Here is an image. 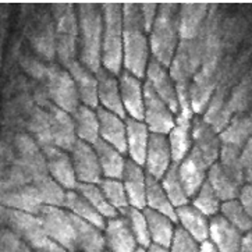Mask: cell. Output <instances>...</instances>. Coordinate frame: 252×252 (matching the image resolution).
I'll return each mask as SVG.
<instances>
[{"label": "cell", "instance_id": "obj_18", "mask_svg": "<svg viewBox=\"0 0 252 252\" xmlns=\"http://www.w3.org/2000/svg\"><path fill=\"white\" fill-rule=\"evenodd\" d=\"M120 92L124 106L126 117L144 122V106H145V92L144 82L128 71L123 70L119 75Z\"/></svg>", "mask_w": 252, "mask_h": 252}, {"label": "cell", "instance_id": "obj_26", "mask_svg": "<svg viewBox=\"0 0 252 252\" xmlns=\"http://www.w3.org/2000/svg\"><path fill=\"white\" fill-rule=\"evenodd\" d=\"M244 234L230 224L221 215L211 219L209 241L219 252H240Z\"/></svg>", "mask_w": 252, "mask_h": 252}, {"label": "cell", "instance_id": "obj_31", "mask_svg": "<svg viewBox=\"0 0 252 252\" xmlns=\"http://www.w3.org/2000/svg\"><path fill=\"white\" fill-rule=\"evenodd\" d=\"M218 88V75H212L199 70L189 85L191 106L195 116H202Z\"/></svg>", "mask_w": 252, "mask_h": 252}, {"label": "cell", "instance_id": "obj_48", "mask_svg": "<svg viewBox=\"0 0 252 252\" xmlns=\"http://www.w3.org/2000/svg\"><path fill=\"white\" fill-rule=\"evenodd\" d=\"M221 203L223 202L220 201V198L213 191V188L211 187V184L208 181L196 192V195L191 199V205L209 219L219 215Z\"/></svg>", "mask_w": 252, "mask_h": 252}, {"label": "cell", "instance_id": "obj_32", "mask_svg": "<svg viewBox=\"0 0 252 252\" xmlns=\"http://www.w3.org/2000/svg\"><path fill=\"white\" fill-rule=\"evenodd\" d=\"M202 117L203 120L219 134H221L224 131V128L231 122V119L234 117L230 102L226 98L224 90H221L220 85H218L209 105L206 107V110L203 112Z\"/></svg>", "mask_w": 252, "mask_h": 252}, {"label": "cell", "instance_id": "obj_36", "mask_svg": "<svg viewBox=\"0 0 252 252\" xmlns=\"http://www.w3.org/2000/svg\"><path fill=\"white\" fill-rule=\"evenodd\" d=\"M74 127L77 138L95 147V144L100 139L99 134V119L95 109H91L88 106L80 105V107L73 114Z\"/></svg>", "mask_w": 252, "mask_h": 252}, {"label": "cell", "instance_id": "obj_49", "mask_svg": "<svg viewBox=\"0 0 252 252\" xmlns=\"http://www.w3.org/2000/svg\"><path fill=\"white\" fill-rule=\"evenodd\" d=\"M100 188L105 194L106 199L119 213H123L130 208V202L127 198V192L122 180L103 179L100 181Z\"/></svg>", "mask_w": 252, "mask_h": 252}, {"label": "cell", "instance_id": "obj_4", "mask_svg": "<svg viewBox=\"0 0 252 252\" xmlns=\"http://www.w3.org/2000/svg\"><path fill=\"white\" fill-rule=\"evenodd\" d=\"M0 226L11 230L14 234L30 245L33 252L65 251L64 248L57 245L46 236L41 220L36 215L0 206Z\"/></svg>", "mask_w": 252, "mask_h": 252}, {"label": "cell", "instance_id": "obj_41", "mask_svg": "<svg viewBox=\"0 0 252 252\" xmlns=\"http://www.w3.org/2000/svg\"><path fill=\"white\" fill-rule=\"evenodd\" d=\"M32 184L43 206L64 208L67 189H64L57 181L52 179L49 174L43 176L41 179H36Z\"/></svg>", "mask_w": 252, "mask_h": 252}, {"label": "cell", "instance_id": "obj_54", "mask_svg": "<svg viewBox=\"0 0 252 252\" xmlns=\"http://www.w3.org/2000/svg\"><path fill=\"white\" fill-rule=\"evenodd\" d=\"M240 252H252V231L247 233L243 237V244H241Z\"/></svg>", "mask_w": 252, "mask_h": 252}, {"label": "cell", "instance_id": "obj_37", "mask_svg": "<svg viewBox=\"0 0 252 252\" xmlns=\"http://www.w3.org/2000/svg\"><path fill=\"white\" fill-rule=\"evenodd\" d=\"M206 181L211 184V187L218 194L221 202L238 199L240 191H241V186L233 177H230L226 171L223 170V167L220 166L219 162H216L209 167Z\"/></svg>", "mask_w": 252, "mask_h": 252}, {"label": "cell", "instance_id": "obj_5", "mask_svg": "<svg viewBox=\"0 0 252 252\" xmlns=\"http://www.w3.org/2000/svg\"><path fill=\"white\" fill-rule=\"evenodd\" d=\"M102 68L114 75L123 71V4L103 3Z\"/></svg>", "mask_w": 252, "mask_h": 252}, {"label": "cell", "instance_id": "obj_33", "mask_svg": "<svg viewBox=\"0 0 252 252\" xmlns=\"http://www.w3.org/2000/svg\"><path fill=\"white\" fill-rule=\"evenodd\" d=\"M71 215V213H70ZM78 252H106L105 233L102 228L71 215Z\"/></svg>", "mask_w": 252, "mask_h": 252}, {"label": "cell", "instance_id": "obj_34", "mask_svg": "<svg viewBox=\"0 0 252 252\" xmlns=\"http://www.w3.org/2000/svg\"><path fill=\"white\" fill-rule=\"evenodd\" d=\"M94 148L98 155L103 179L122 180L124 170H126V164L128 160L126 159V155L112 145L103 142L102 139H99Z\"/></svg>", "mask_w": 252, "mask_h": 252}, {"label": "cell", "instance_id": "obj_38", "mask_svg": "<svg viewBox=\"0 0 252 252\" xmlns=\"http://www.w3.org/2000/svg\"><path fill=\"white\" fill-rule=\"evenodd\" d=\"M64 209L70 212L71 215H74L75 218L84 220V221H88L91 224L105 230V218L78 191H67Z\"/></svg>", "mask_w": 252, "mask_h": 252}, {"label": "cell", "instance_id": "obj_29", "mask_svg": "<svg viewBox=\"0 0 252 252\" xmlns=\"http://www.w3.org/2000/svg\"><path fill=\"white\" fill-rule=\"evenodd\" d=\"M127 127V155L128 159L144 167L152 132L144 122L126 117Z\"/></svg>", "mask_w": 252, "mask_h": 252}, {"label": "cell", "instance_id": "obj_35", "mask_svg": "<svg viewBox=\"0 0 252 252\" xmlns=\"http://www.w3.org/2000/svg\"><path fill=\"white\" fill-rule=\"evenodd\" d=\"M145 218L148 221V230L152 244L159 245L163 248H170L171 241L176 234V221H173L170 218L164 216L159 212L151 211L145 208L144 209Z\"/></svg>", "mask_w": 252, "mask_h": 252}, {"label": "cell", "instance_id": "obj_16", "mask_svg": "<svg viewBox=\"0 0 252 252\" xmlns=\"http://www.w3.org/2000/svg\"><path fill=\"white\" fill-rule=\"evenodd\" d=\"M42 151L46 158L48 173L50 177L67 191H75L78 187V180L74 171L70 152H65L55 145L43 148Z\"/></svg>", "mask_w": 252, "mask_h": 252}, {"label": "cell", "instance_id": "obj_59", "mask_svg": "<svg viewBox=\"0 0 252 252\" xmlns=\"http://www.w3.org/2000/svg\"><path fill=\"white\" fill-rule=\"evenodd\" d=\"M64 252H65V251H64Z\"/></svg>", "mask_w": 252, "mask_h": 252}, {"label": "cell", "instance_id": "obj_11", "mask_svg": "<svg viewBox=\"0 0 252 252\" xmlns=\"http://www.w3.org/2000/svg\"><path fill=\"white\" fill-rule=\"evenodd\" d=\"M13 148L16 152L17 160L32 179V183L36 179L49 174L45 154L38 145V142L30 134H17L13 141Z\"/></svg>", "mask_w": 252, "mask_h": 252}, {"label": "cell", "instance_id": "obj_52", "mask_svg": "<svg viewBox=\"0 0 252 252\" xmlns=\"http://www.w3.org/2000/svg\"><path fill=\"white\" fill-rule=\"evenodd\" d=\"M139 6H141V14H142V21L145 25V30L149 33L156 21L160 4L159 3H139Z\"/></svg>", "mask_w": 252, "mask_h": 252}, {"label": "cell", "instance_id": "obj_24", "mask_svg": "<svg viewBox=\"0 0 252 252\" xmlns=\"http://www.w3.org/2000/svg\"><path fill=\"white\" fill-rule=\"evenodd\" d=\"M96 78H98L99 107H103L105 110H109L126 119L119 77L109 73L105 68H100L96 73Z\"/></svg>", "mask_w": 252, "mask_h": 252}, {"label": "cell", "instance_id": "obj_27", "mask_svg": "<svg viewBox=\"0 0 252 252\" xmlns=\"http://www.w3.org/2000/svg\"><path fill=\"white\" fill-rule=\"evenodd\" d=\"M65 68L70 71L74 82H75V87H77V92H78L81 105L88 106L91 109L96 110L99 107L98 78H96V74L92 73L90 68H87L78 60L73 62L71 64H68Z\"/></svg>", "mask_w": 252, "mask_h": 252}, {"label": "cell", "instance_id": "obj_12", "mask_svg": "<svg viewBox=\"0 0 252 252\" xmlns=\"http://www.w3.org/2000/svg\"><path fill=\"white\" fill-rule=\"evenodd\" d=\"M220 134L203 120L202 116H195L192 120V152L208 167L219 160L221 151Z\"/></svg>", "mask_w": 252, "mask_h": 252}, {"label": "cell", "instance_id": "obj_25", "mask_svg": "<svg viewBox=\"0 0 252 252\" xmlns=\"http://www.w3.org/2000/svg\"><path fill=\"white\" fill-rule=\"evenodd\" d=\"M195 116L179 113L176 116V124L169 132L173 163L180 164L192 149V120Z\"/></svg>", "mask_w": 252, "mask_h": 252}, {"label": "cell", "instance_id": "obj_10", "mask_svg": "<svg viewBox=\"0 0 252 252\" xmlns=\"http://www.w3.org/2000/svg\"><path fill=\"white\" fill-rule=\"evenodd\" d=\"M0 206L39 215L43 208L33 184H14L0 181Z\"/></svg>", "mask_w": 252, "mask_h": 252}, {"label": "cell", "instance_id": "obj_42", "mask_svg": "<svg viewBox=\"0 0 252 252\" xmlns=\"http://www.w3.org/2000/svg\"><path fill=\"white\" fill-rule=\"evenodd\" d=\"M219 164L230 177L236 180L243 187L245 184V167L241 159V149L231 145H221L219 156Z\"/></svg>", "mask_w": 252, "mask_h": 252}, {"label": "cell", "instance_id": "obj_7", "mask_svg": "<svg viewBox=\"0 0 252 252\" xmlns=\"http://www.w3.org/2000/svg\"><path fill=\"white\" fill-rule=\"evenodd\" d=\"M45 78L48 96L52 99L53 105L73 114L80 107L81 102L70 71L60 65H50L46 70Z\"/></svg>", "mask_w": 252, "mask_h": 252}, {"label": "cell", "instance_id": "obj_8", "mask_svg": "<svg viewBox=\"0 0 252 252\" xmlns=\"http://www.w3.org/2000/svg\"><path fill=\"white\" fill-rule=\"evenodd\" d=\"M46 236L67 252H78L75 243L73 219L64 208L43 206L38 215Z\"/></svg>", "mask_w": 252, "mask_h": 252}, {"label": "cell", "instance_id": "obj_45", "mask_svg": "<svg viewBox=\"0 0 252 252\" xmlns=\"http://www.w3.org/2000/svg\"><path fill=\"white\" fill-rule=\"evenodd\" d=\"M28 127L31 131V137H32L38 145L43 148L53 145L52 141V132H50V123H49V113L48 110L43 109H35L32 116L30 119Z\"/></svg>", "mask_w": 252, "mask_h": 252}, {"label": "cell", "instance_id": "obj_28", "mask_svg": "<svg viewBox=\"0 0 252 252\" xmlns=\"http://www.w3.org/2000/svg\"><path fill=\"white\" fill-rule=\"evenodd\" d=\"M177 166H179V177L181 180V184L191 201L203 184L206 183L209 167L192 151Z\"/></svg>", "mask_w": 252, "mask_h": 252}, {"label": "cell", "instance_id": "obj_51", "mask_svg": "<svg viewBox=\"0 0 252 252\" xmlns=\"http://www.w3.org/2000/svg\"><path fill=\"white\" fill-rule=\"evenodd\" d=\"M169 252H201V244L183 228L177 227Z\"/></svg>", "mask_w": 252, "mask_h": 252}, {"label": "cell", "instance_id": "obj_15", "mask_svg": "<svg viewBox=\"0 0 252 252\" xmlns=\"http://www.w3.org/2000/svg\"><path fill=\"white\" fill-rule=\"evenodd\" d=\"M145 82L156 92V95L170 107L171 112L177 116L179 113L177 87L169 68L152 59L145 74Z\"/></svg>", "mask_w": 252, "mask_h": 252}, {"label": "cell", "instance_id": "obj_44", "mask_svg": "<svg viewBox=\"0 0 252 252\" xmlns=\"http://www.w3.org/2000/svg\"><path fill=\"white\" fill-rule=\"evenodd\" d=\"M160 183H162L164 192L167 194L170 202L173 203V206L176 209L191 202L187 194H186V189H184L183 184H181V180L179 177V166L177 164H174V163L171 164V167L163 176Z\"/></svg>", "mask_w": 252, "mask_h": 252}, {"label": "cell", "instance_id": "obj_21", "mask_svg": "<svg viewBox=\"0 0 252 252\" xmlns=\"http://www.w3.org/2000/svg\"><path fill=\"white\" fill-rule=\"evenodd\" d=\"M103 233L107 252H137L139 248L138 243L123 215L106 220Z\"/></svg>", "mask_w": 252, "mask_h": 252}, {"label": "cell", "instance_id": "obj_17", "mask_svg": "<svg viewBox=\"0 0 252 252\" xmlns=\"http://www.w3.org/2000/svg\"><path fill=\"white\" fill-rule=\"evenodd\" d=\"M171 164H173V155H171L170 142L167 135L152 134L145 163H144L147 176L160 181L171 167Z\"/></svg>", "mask_w": 252, "mask_h": 252}, {"label": "cell", "instance_id": "obj_13", "mask_svg": "<svg viewBox=\"0 0 252 252\" xmlns=\"http://www.w3.org/2000/svg\"><path fill=\"white\" fill-rule=\"evenodd\" d=\"M145 106H144V123L152 134L169 135L176 124V114L169 106L159 98L147 82H144Z\"/></svg>", "mask_w": 252, "mask_h": 252}, {"label": "cell", "instance_id": "obj_9", "mask_svg": "<svg viewBox=\"0 0 252 252\" xmlns=\"http://www.w3.org/2000/svg\"><path fill=\"white\" fill-rule=\"evenodd\" d=\"M202 67V46L199 39L181 41L173 57L169 71L176 87H189L192 78Z\"/></svg>", "mask_w": 252, "mask_h": 252}, {"label": "cell", "instance_id": "obj_23", "mask_svg": "<svg viewBox=\"0 0 252 252\" xmlns=\"http://www.w3.org/2000/svg\"><path fill=\"white\" fill-rule=\"evenodd\" d=\"M147 179L145 169L128 159L122 181L131 208L139 211L147 208Z\"/></svg>", "mask_w": 252, "mask_h": 252}, {"label": "cell", "instance_id": "obj_2", "mask_svg": "<svg viewBox=\"0 0 252 252\" xmlns=\"http://www.w3.org/2000/svg\"><path fill=\"white\" fill-rule=\"evenodd\" d=\"M78 17V62L92 73L102 68L103 10L99 3H80L75 6Z\"/></svg>", "mask_w": 252, "mask_h": 252}, {"label": "cell", "instance_id": "obj_22", "mask_svg": "<svg viewBox=\"0 0 252 252\" xmlns=\"http://www.w3.org/2000/svg\"><path fill=\"white\" fill-rule=\"evenodd\" d=\"M99 119V134L100 139L112 145L126 155L127 154V127L126 119L105 110L103 107L96 109Z\"/></svg>", "mask_w": 252, "mask_h": 252}, {"label": "cell", "instance_id": "obj_3", "mask_svg": "<svg viewBox=\"0 0 252 252\" xmlns=\"http://www.w3.org/2000/svg\"><path fill=\"white\" fill-rule=\"evenodd\" d=\"M180 4L162 3L158 17L149 32V45L152 59L164 67H170L180 42Z\"/></svg>", "mask_w": 252, "mask_h": 252}, {"label": "cell", "instance_id": "obj_43", "mask_svg": "<svg viewBox=\"0 0 252 252\" xmlns=\"http://www.w3.org/2000/svg\"><path fill=\"white\" fill-rule=\"evenodd\" d=\"M75 191H78L106 220L113 219L120 215L106 199L105 194L99 184H78Z\"/></svg>", "mask_w": 252, "mask_h": 252}, {"label": "cell", "instance_id": "obj_19", "mask_svg": "<svg viewBox=\"0 0 252 252\" xmlns=\"http://www.w3.org/2000/svg\"><path fill=\"white\" fill-rule=\"evenodd\" d=\"M209 11H211V6H208L205 3H183V4H180V39L181 41L198 39L205 30Z\"/></svg>", "mask_w": 252, "mask_h": 252}, {"label": "cell", "instance_id": "obj_1", "mask_svg": "<svg viewBox=\"0 0 252 252\" xmlns=\"http://www.w3.org/2000/svg\"><path fill=\"white\" fill-rule=\"evenodd\" d=\"M152 60L149 33L142 21L139 3L123 4V70L145 78Z\"/></svg>", "mask_w": 252, "mask_h": 252}, {"label": "cell", "instance_id": "obj_46", "mask_svg": "<svg viewBox=\"0 0 252 252\" xmlns=\"http://www.w3.org/2000/svg\"><path fill=\"white\" fill-rule=\"evenodd\" d=\"M220 215L227 220L230 224H233L237 230H240L243 234L252 231V220L245 212L244 206L238 199L227 201L221 203Z\"/></svg>", "mask_w": 252, "mask_h": 252}, {"label": "cell", "instance_id": "obj_56", "mask_svg": "<svg viewBox=\"0 0 252 252\" xmlns=\"http://www.w3.org/2000/svg\"><path fill=\"white\" fill-rule=\"evenodd\" d=\"M147 252H169V250L167 248H163V247H159V245L152 244L148 248Z\"/></svg>", "mask_w": 252, "mask_h": 252}, {"label": "cell", "instance_id": "obj_6", "mask_svg": "<svg viewBox=\"0 0 252 252\" xmlns=\"http://www.w3.org/2000/svg\"><path fill=\"white\" fill-rule=\"evenodd\" d=\"M56 55L63 67L78 60V17L73 4H53L52 6Z\"/></svg>", "mask_w": 252, "mask_h": 252}, {"label": "cell", "instance_id": "obj_50", "mask_svg": "<svg viewBox=\"0 0 252 252\" xmlns=\"http://www.w3.org/2000/svg\"><path fill=\"white\" fill-rule=\"evenodd\" d=\"M0 252H33L30 245L11 230L0 226Z\"/></svg>", "mask_w": 252, "mask_h": 252}, {"label": "cell", "instance_id": "obj_40", "mask_svg": "<svg viewBox=\"0 0 252 252\" xmlns=\"http://www.w3.org/2000/svg\"><path fill=\"white\" fill-rule=\"evenodd\" d=\"M147 208L151 211L159 212L177 223L176 208L173 206L167 194L164 192L162 183L149 176L147 179Z\"/></svg>", "mask_w": 252, "mask_h": 252}, {"label": "cell", "instance_id": "obj_39", "mask_svg": "<svg viewBox=\"0 0 252 252\" xmlns=\"http://www.w3.org/2000/svg\"><path fill=\"white\" fill-rule=\"evenodd\" d=\"M252 137V119L248 116L237 114L231 119V122L224 131L220 134L221 144L224 145H231L243 151L245 144L250 141Z\"/></svg>", "mask_w": 252, "mask_h": 252}, {"label": "cell", "instance_id": "obj_55", "mask_svg": "<svg viewBox=\"0 0 252 252\" xmlns=\"http://www.w3.org/2000/svg\"><path fill=\"white\" fill-rule=\"evenodd\" d=\"M201 252H219L216 248H215V245L212 244L211 241L208 240V241H205L201 244Z\"/></svg>", "mask_w": 252, "mask_h": 252}, {"label": "cell", "instance_id": "obj_58", "mask_svg": "<svg viewBox=\"0 0 252 252\" xmlns=\"http://www.w3.org/2000/svg\"><path fill=\"white\" fill-rule=\"evenodd\" d=\"M106 252H107V251H106Z\"/></svg>", "mask_w": 252, "mask_h": 252}, {"label": "cell", "instance_id": "obj_30", "mask_svg": "<svg viewBox=\"0 0 252 252\" xmlns=\"http://www.w3.org/2000/svg\"><path fill=\"white\" fill-rule=\"evenodd\" d=\"M177 223L186 233L192 237L199 244L209 240V224L211 219L194 208L191 202L176 209Z\"/></svg>", "mask_w": 252, "mask_h": 252}, {"label": "cell", "instance_id": "obj_53", "mask_svg": "<svg viewBox=\"0 0 252 252\" xmlns=\"http://www.w3.org/2000/svg\"><path fill=\"white\" fill-rule=\"evenodd\" d=\"M238 201H240L241 205L244 206L245 212L248 213V216H250L252 220V184H250V183H245L244 186L241 187L240 196H238Z\"/></svg>", "mask_w": 252, "mask_h": 252}, {"label": "cell", "instance_id": "obj_47", "mask_svg": "<svg viewBox=\"0 0 252 252\" xmlns=\"http://www.w3.org/2000/svg\"><path fill=\"white\" fill-rule=\"evenodd\" d=\"M120 215H123L126 218L139 247L148 250L152 245V241H151L149 230H148V221L144 211H139V209H135V208L130 206L127 211H124Z\"/></svg>", "mask_w": 252, "mask_h": 252}, {"label": "cell", "instance_id": "obj_14", "mask_svg": "<svg viewBox=\"0 0 252 252\" xmlns=\"http://www.w3.org/2000/svg\"><path fill=\"white\" fill-rule=\"evenodd\" d=\"M70 156L78 184H100L103 174L95 148L78 139L71 149Z\"/></svg>", "mask_w": 252, "mask_h": 252}, {"label": "cell", "instance_id": "obj_20", "mask_svg": "<svg viewBox=\"0 0 252 252\" xmlns=\"http://www.w3.org/2000/svg\"><path fill=\"white\" fill-rule=\"evenodd\" d=\"M50 123V132H52V141L53 145L65 152H71L74 145L77 144V134L74 127L73 116L64 110L59 109L55 105L48 107Z\"/></svg>", "mask_w": 252, "mask_h": 252}, {"label": "cell", "instance_id": "obj_57", "mask_svg": "<svg viewBox=\"0 0 252 252\" xmlns=\"http://www.w3.org/2000/svg\"><path fill=\"white\" fill-rule=\"evenodd\" d=\"M137 252H147V250H145V248H141V247H139L138 250H137Z\"/></svg>", "mask_w": 252, "mask_h": 252}]
</instances>
